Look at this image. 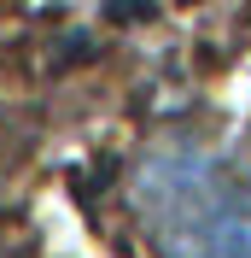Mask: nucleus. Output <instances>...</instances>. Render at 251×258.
<instances>
[{"label":"nucleus","instance_id":"1","mask_svg":"<svg viewBox=\"0 0 251 258\" xmlns=\"http://www.w3.org/2000/svg\"><path fill=\"white\" fill-rule=\"evenodd\" d=\"M129 206L158 258H251V170L204 147L146 153Z\"/></svg>","mask_w":251,"mask_h":258}]
</instances>
